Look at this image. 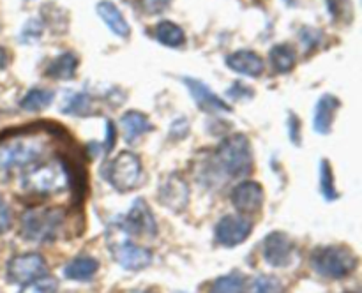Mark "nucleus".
I'll use <instances>...</instances> for the list:
<instances>
[{
	"instance_id": "nucleus-8",
	"label": "nucleus",
	"mask_w": 362,
	"mask_h": 293,
	"mask_svg": "<svg viewBox=\"0 0 362 293\" xmlns=\"http://www.w3.org/2000/svg\"><path fill=\"white\" fill-rule=\"evenodd\" d=\"M253 232V225L243 215H225L216 226V240L225 247L243 244Z\"/></svg>"
},
{
	"instance_id": "nucleus-19",
	"label": "nucleus",
	"mask_w": 362,
	"mask_h": 293,
	"mask_svg": "<svg viewBox=\"0 0 362 293\" xmlns=\"http://www.w3.org/2000/svg\"><path fill=\"white\" fill-rule=\"evenodd\" d=\"M120 124H122L124 136H126V140L129 141V143H133V141L136 140V138H140L141 134L152 131L151 120H148L144 113L134 112V109L124 113L122 119H120Z\"/></svg>"
},
{
	"instance_id": "nucleus-22",
	"label": "nucleus",
	"mask_w": 362,
	"mask_h": 293,
	"mask_svg": "<svg viewBox=\"0 0 362 293\" xmlns=\"http://www.w3.org/2000/svg\"><path fill=\"white\" fill-rule=\"evenodd\" d=\"M269 59H271L272 69L279 74H286L293 69L296 66V49L292 48V44H276L274 48L269 53Z\"/></svg>"
},
{
	"instance_id": "nucleus-13",
	"label": "nucleus",
	"mask_w": 362,
	"mask_h": 293,
	"mask_svg": "<svg viewBox=\"0 0 362 293\" xmlns=\"http://www.w3.org/2000/svg\"><path fill=\"white\" fill-rule=\"evenodd\" d=\"M189 201V187L182 177L170 175L159 187V203L172 212H182Z\"/></svg>"
},
{
	"instance_id": "nucleus-28",
	"label": "nucleus",
	"mask_w": 362,
	"mask_h": 293,
	"mask_svg": "<svg viewBox=\"0 0 362 293\" xmlns=\"http://www.w3.org/2000/svg\"><path fill=\"white\" fill-rule=\"evenodd\" d=\"M59 288V282L55 277H37L34 281L23 285L20 293H55Z\"/></svg>"
},
{
	"instance_id": "nucleus-17",
	"label": "nucleus",
	"mask_w": 362,
	"mask_h": 293,
	"mask_svg": "<svg viewBox=\"0 0 362 293\" xmlns=\"http://www.w3.org/2000/svg\"><path fill=\"white\" fill-rule=\"evenodd\" d=\"M339 108V99L336 95L325 94L318 99L317 108H315V131L320 134H329L332 129V120H334L336 109Z\"/></svg>"
},
{
	"instance_id": "nucleus-30",
	"label": "nucleus",
	"mask_w": 362,
	"mask_h": 293,
	"mask_svg": "<svg viewBox=\"0 0 362 293\" xmlns=\"http://www.w3.org/2000/svg\"><path fill=\"white\" fill-rule=\"evenodd\" d=\"M299 37H300V42H303L304 49H306V52H311V49H315L320 46L322 32L315 30V28H311V27H304L303 30H300Z\"/></svg>"
},
{
	"instance_id": "nucleus-9",
	"label": "nucleus",
	"mask_w": 362,
	"mask_h": 293,
	"mask_svg": "<svg viewBox=\"0 0 362 293\" xmlns=\"http://www.w3.org/2000/svg\"><path fill=\"white\" fill-rule=\"evenodd\" d=\"M124 228L133 233V235L140 237H154L158 233L154 214L151 212L144 198H138L133 207H131V210L127 212L126 219H124Z\"/></svg>"
},
{
	"instance_id": "nucleus-7",
	"label": "nucleus",
	"mask_w": 362,
	"mask_h": 293,
	"mask_svg": "<svg viewBox=\"0 0 362 293\" xmlns=\"http://www.w3.org/2000/svg\"><path fill=\"white\" fill-rule=\"evenodd\" d=\"M46 274V261L41 254L27 253L11 258L7 263V279L13 285H27Z\"/></svg>"
},
{
	"instance_id": "nucleus-18",
	"label": "nucleus",
	"mask_w": 362,
	"mask_h": 293,
	"mask_svg": "<svg viewBox=\"0 0 362 293\" xmlns=\"http://www.w3.org/2000/svg\"><path fill=\"white\" fill-rule=\"evenodd\" d=\"M78 64H80V59L73 52H64L49 62L46 76L53 80H71L76 74Z\"/></svg>"
},
{
	"instance_id": "nucleus-21",
	"label": "nucleus",
	"mask_w": 362,
	"mask_h": 293,
	"mask_svg": "<svg viewBox=\"0 0 362 293\" xmlns=\"http://www.w3.org/2000/svg\"><path fill=\"white\" fill-rule=\"evenodd\" d=\"M154 37L158 39L161 44L168 46V48H179V46H182L184 41H186V34H184L182 28L170 20L159 21V23L156 25Z\"/></svg>"
},
{
	"instance_id": "nucleus-29",
	"label": "nucleus",
	"mask_w": 362,
	"mask_h": 293,
	"mask_svg": "<svg viewBox=\"0 0 362 293\" xmlns=\"http://www.w3.org/2000/svg\"><path fill=\"white\" fill-rule=\"evenodd\" d=\"M42 28H45V25H42L41 20H37V18L28 20L27 23H25V27L21 28L20 42H23V44H32V42L39 41L42 34Z\"/></svg>"
},
{
	"instance_id": "nucleus-4",
	"label": "nucleus",
	"mask_w": 362,
	"mask_h": 293,
	"mask_svg": "<svg viewBox=\"0 0 362 293\" xmlns=\"http://www.w3.org/2000/svg\"><path fill=\"white\" fill-rule=\"evenodd\" d=\"M64 212L60 208H34L21 215V235L28 242H53L64 226Z\"/></svg>"
},
{
	"instance_id": "nucleus-32",
	"label": "nucleus",
	"mask_w": 362,
	"mask_h": 293,
	"mask_svg": "<svg viewBox=\"0 0 362 293\" xmlns=\"http://www.w3.org/2000/svg\"><path fill=\"white\" fill-rule=\"evenodd\" d=\"M11 208L6 201L0 198V233H6L11 228Z\"/></svg>"
},
{
	"instance_id": "nucleus-33",
	"label": "nucleus",
	"mask_w": 362,
	"mask_h": 293,
	"mask_svg": "<svg viewBox=\"0 0 362 293\" xmlns=\"http://www.w3.org/2000/svg\"><path fill=\"white\" fill-rule=\"evenodd\" d=\"M115 141H117V129L115 126H113L112 120H108V122H106V141L105 145H103L105 152H112L113 147H115Z\"/></svg>"
},
{
	"instance_id": "nucleus-34",
	"label": "nucleus",
	"mask_w": 362,
	"mask_h": 293,
	"mask_svg": "<svg viewBox=\"0 0 362 293\" xmlns=\"http://www.w3.org/2000/svg\"><path fill=\"white\" fill-rule=\"evenodd\" d=\"M228 95H232V97H250V95H253V90H251L250 87H246V85H243V81H235L233 83L232 88H228V92H226Z\"/></svg>"
},
{
	"instance_id": "nucleus-35",
	"label": "nucleus",
	"mask_w": 362,
	"mask_h": 293,
	"mask_svg": "<svg viewBox=\"0 0 362 293\" xmlns=\"http://www.w3.org/2000/svg\"><path fill=\"white\" fill-rule=\"evenodd\" d=\"M299 129H300L299 119H297L296 115H290V138L293 140V143H299V138H300Z\"/></svg>"
},
{
	"instance_id": "nucleus-14",
	"label": "nucleus",
	"mask_w": 362,
	"mask_h": 293,
	"mask_svg": "<svg viewBox=\"0 0 362 293\" xmlns=\"http://www.w3.org/2000/svg\"><path fill=\"white\" fill-rule=\"evenodd\" d=\"M113 258L126 270H144L152 263L151 251L133 242H122L113 247Z\"/></svg>"
},
{
	"instance_id": "nucleus-38",
	"label": "nucleus",
	"mask_w": 362,
	"mask_h": 293,
	"mask_svg": "<svg viewBox=\"0 0 362 293\" xmlns=\"http://www.w3.org/2000/svg\"><path fill=\"white\" fill-rule=\"evenodd\" d=\"M28 2H32V0H28Z\"/></svg>"
},
{
	"instance_id": "nucleus-5",
	"label": "nucleus",
	"mask_w": 362,
	"mask_h": 293,
	"mask_svg": "<svg viewBox=\"0 0 362 293\" xmlns=\"http://www.w3.org/2000/svg\"><path fill=\"white\" fill-rule=\"evenodd\" d=\"M311 267L325 279H343L356 270L357 258L346 247L327 246L313 251Z\"/></svg>"
},
{
	"instance_id": "nucleus-20",
	"label": "nucleus",
	"mask_w": 362,
	"mask_h": 293,
	"mask_svg": "<svg viewBox=\"0 0 362 293\" xmlns=\"http://www.w3.org/2000/svg\"><path fill=\"white\" fill-rule=\"evenodd\" d=\"M99 261L92 256H78L66 265L64 275L73 281H88L98 272Z\"/></svg>"
},
{
	"instance_id": "nucleus-11",
	"label": "nucleus",
	"mask_w": 362,
	"mask_h": 293,
	"mask_svg": "<svg viewBox=\"0 0 362 293\" xmlns=\"http://www.w3.org/2000/svg\"><path fill=\"white\" fill-rule=\"evenodd\" d=\"M232 203L240 214H253L264 205V187L255 180H244L232 191Z\"/></svg>"
},
{
	"instance_id": "nucleus-25",
	"label": "nucleus",
	"mask_w": 362,
	"mask_h": 293,
	"mask_svg": "<svg viewBox=\"0 0 362 293\" xmlns=\"http://www.w3.org/2000/svg\"><path fill=\"white\" fill-rule=\"evenodd\" d=\"M320 191L325 200H336L338 198V191H336L334 186V173H332L331 162L327 159L320 162Z\"/></svg>"
},
{
	"instance_id": "nucleus-16",
	"label": "nucleus",
	"mask_w": 362,
	"mask_h": 293,
	"mask_svg": "<svg viewBox=\"0 0 362 293\" xmlns=\"http://www.w3.org/2000/svg\"><path fill=\"white\" fill-rule=\"evenodd\" d=\"M95 11H98L99 18L105 21V25L113 32V34L119 35V37L122 39L129 37V23H127L126 18L122 16V13H120V9L115 4L108 2V0H103V2H99L98 6H95Z\"/></svg>"
},
{
	"instance_id": "nucleus-37",
	"label": "nucleus",
	"mask_w": 362,
	"mask_h": 293,
	"mask_svg": "<svg viewBox=\"0 0 362 293\" xmlns=\"http://www.w3.org/2000/svg\"><path fill=\"white\" fill-rule=\"evenodd\" d=\"M345 293H357V292H345Z\"/></svg>"
},
{
	"instance_id": "nucleus-10",
	"label": "nucleus",
	"mask_w": 362,
	"mask_h": 293,
	"mask_svg": "<svg viewBox=\"0 0 362 293\" xmlns=\"http://www.w3.org/2000/svg\"><path fill=\"white\" fill-rule=\"evenodd\" d=\"M184 85L189 88L191 92V97L194 99V102L198 104V108L204 109L205 113H230L232 112V106L221 99L219 95H216L204 81L197 80V78H191V76H184L182 78Z\"/></svg>"
},
{
	"instance_id": "nucleus-15",
	"label": "nucleus",
	"mask_w": 362,
	"mask_h": 293,
	"mask_svg": "<svg viewBox=\"0 0 362 293\" xmlns=\"http://www.w3.org/2000/svg\"><path fill=\"white\" fill-rule=\"evenodd\" d=\"M226 66L235 73L243 74V76L258 78L264 74L265 62L258 53L250 52V49H239L233 52L232 55L226 56Z\"/></svg>"
},
{
	"instance_id": "nucleus-27",
	"label": "nucleus",
	"mask_w": 362,
	"mask_h": 293,
	"mask_svg": "<svg viewBox=\"0 0 362 293\" xmlns=\"http://www.w3.org/2000/svg\"><path fill=\"white\" fill-rule=\"evenodd\" d=\"M67 115H88L90 113V97L87 94H73L62 108Z\"/></svg>"
},
{
	"instance_id": "nucleus-12",
	"label": "nucleus",
	"mask_w": 362,
	"mask_h": 293,
	"mask_svg": "<svg viewBox=\"0 0 362 293\" xmlns=\"http://www.w3.org/2000/svg\"><path fill=\"white\" fill-rule=\"evenodd\" d=\"M293 242L288 235L281 232L269 233L264 240V258L272 267H286L292 261Z\"/></svg>"
},
{
	"instance_id": "nucleus-6",
	"label": "nucleus",
	"mask_w": 362,
	"mask_h": 293,
	"mask_svg": "<svg viewBox=\"0 0 362 293\" xmlns=\"http://www.w3.org/2000/svg\"><path fill=\"white\" fill-rule=\"evenodd\" d=\"M106 179L120 193L133 191L141 179V161L133 152H120L108 165Z\"/></svg>"
},
{
	"instance_id": "nucleus-23",
	"label": "nucleus",
	"mask_w": 362,
	"mask_h": 293,
	"mask_svg": "<svg viewBox=\"0 0 362 293\" xmlns=\"http://www.w3.org/2000/svg\"><path fill=\"white\" fill-rule=\"evenodd\" d=\"M53 97H55V94L52 90H48V88H30L21 97L20 106L23 109H27V112H41V109L48 108L52 104Z\"/></svg>"
},
{
	"instance_id": "nucleus-31",
	"label": "nucleus",
	"mask_w": 362,
	"mask_h": 293,
	"mask_svg": "<svg viewBox=\"0 0 362 293\" xmlns=\"http://www.w3.org/2000/svg\"><path fill=\"white\" fill-rule=\"evenodd\" d=\"M172 0H140V7L145 14H161L168 9Z\"/></svg>"
},
{
	"instance_id": "nucleus-1",
	"label": "nucleus",
	"mask_w": 362,
	"mask_h": 293,
	"mask_svg": "<svg viewBox=\"0 0 362 293\" xmlns=\"http://www.w3.org/2000/svg\"><path fill=\"white\" fill-rule=\"evenodd\" d=\"M48 138L39 133V127L14 129L0 136V175L16 168H28L45 157Z\"/></svg>"
},
{
	"instance_id": "nucleus-2",
	"label": "nucleus",
	"mask_w": 362,
	"mask_h": 293,
	"mask_svg": "<svg viewBox=\"0 0 362 293\" xmlns=\"http://www.w3.org/2000/svg\"><path fill=\"white\" fill-rule=\"evenodd\" d=\"M67 175L62 162H35L28 166L21 175V187L34 198H48L60 193L66 187Z\"/></svg>"
},
{
	"instance_id": "nucleus-3",
	"label": "nucleus",
	"mask_w": 362,
	"mask_h": 293,
	"mask_svg": "<svg viewBox=\"0 0 362 293\" xmlns=\"http://www.w3.org/2000/svg\"><path fill=\"white\" fill-rule=\"evenodd\" d=\"M216 165L228 177L247 175L253 166L250 140L240 133L223 138L216 148Z\"/></svg>"
},
{
	"instance_id": "nucleus-24",
	"label": "nucleus",
	"mask_w": 362,
	"mask_h": 293,
	"mask_svg": "<svg viewBox=\"0 0 362 293\" xmlns=\"http://www.w3.org/2000/svg\"><path fill=\"white\" fill-rule=\"evenodd\" d=\"M243 293H285V286L278 277L272 275H257L251 279L246 292Z\"/></svg>"
},
{
	"instance_id": "nucleus-36",
	"label": "nucleus",
	"mask_w": 362,
	"mask_h": 293,
	"mask_svg": "<svg viewBox=\"0 0 362 293\" xmlns=\"http://www.w3.org/2000/svg\"><path fill=\"white\" fill-rule=\"evenodd\" d=\"M7 64H9V53L4 46H0V69H6Z\"/></svg>"
},
{
	"instance_id": "nucleus-26",
	"label": "nucleus",
	"mask_w": 362,
	"mask_h": 293,
	"mask_svg": "<svg viewBox=\"0 0 362 293\" xmlns=\"http://www.w3.org/2000/svg\"><path fill=\"white\" fill-rule=\"evenodd\" d=\"M244 281L240 275L230 274L216 279L214 285L211 286V293H243Z\"/></svg>"
}]
</instances>
